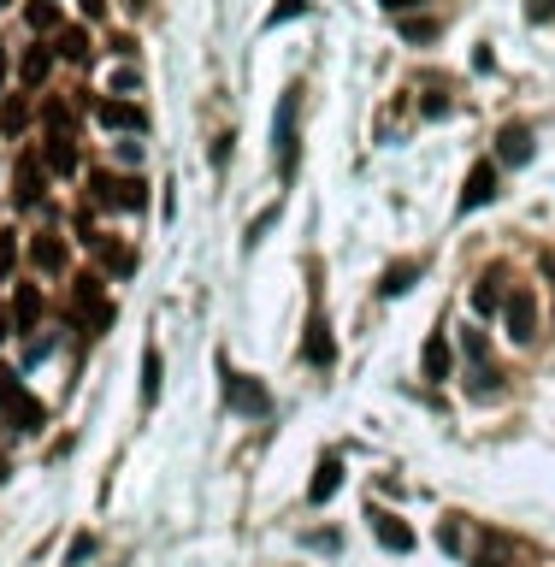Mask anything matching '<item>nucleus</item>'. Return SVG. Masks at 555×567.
I'll use <instances>...</instances> for the list:
<instances>
[{"mask_svg": "<svg viewBox=\"0 0 555 567\" xmlns=\"http://www.w3.org/2000/svg\"><path fill=\"white\" fill-rule=\"evenodd\" d=\"M36 319H42V290L18 284V296H12V331H36Z\"/></svg>", "mask_w": 555, "mask_h": 567, "instance_id": "nucleus-14", "label": "nucleus"}, {"mask_svg": "<svg viewBox=\"0 0 555 567\" xmlns=\"http://www.w3.org/2000/svg\"><path fill=\"white\" fill-rule=\"evenodd\" d=\"M24 125H30V101L24 95H6L0 101V136H18Z\"/></svg>", "mask_w": 555, "mask_h": 567, "instance_id": "nucleus-21", "label": "nucleus"}, {"mask_svg": "<svg viewBox=\"0 0 555 567\" xmlns=\"http://www.w3.org/2000/svg\"><path fill=\"white\" fill-rule=\"evenodd\" d=\"M337 485H343V461H337V455H319L308 497H313V503H325V497H337Z\"/></svg>", "mask_w": 555, "mask_h": 567, "instance_id": "nucleus-15", "label": "nucleus"}, {"mask_svg": "<svg viewBox=\"0 0 555 567\" xmlns=\"http://www.w3.org/2000/svg\"><path fill=\"white\" fill-rule=\"evenodd\" d=\"M124 6H130V12H142V6H148V0H124Z\"/></svg>", "mask_w": 555, "mask_h": 567, "instance_id": "nucleus-38", "label": "nucleus"}, {"mask_svg": "<svg viewBox=\"0 0 555 567\" xmlns=\"http://www.w3.org/2000/svg\"><path fill=\"white\" fill-rule=\"evenodd\" d=\"M0 6H6V0H0Z\"/></svg>", "mask_w": 555, "mask_h": 567, "instance_id": "nucleus-41", "label": "nucleus"}, {"mask_svg": "<svg viewBox=\"0 0 555 567\" xmlns=\"http://www.w3.org/2000/svg\"><path fill=\"white\" fill-rule=\"evenodd\" d=\"M479 567H508V562H496V556H485V562H479Z\"/></svg>", "mask_w": 555, "mask_h": 567, "instance_id": "nucleus-39", "label": "nucleus"}, {"mask_svg": "<svg viewBox=\"0 0 555 567\" xmlns=\"http://www.w3.org/2000/svg\"><path fill=\"white\" fill-rule=\"evenodd\" d=\"M42 119L54 125V136H71V107H65V101H48V107H42Z\"/></svg>", "mask_w": 555, "mask_h": 567, "instance_id": "nucleus-26", "label": "nucleus"}, {"mask_svg": "<svg viewBox=\"0 0 555 567\" xmlns=\"http://www.w3.org/2000/svg\"><path fill=\"white\" fill-rule=\"evenodd\" d=\"M89 556H95V538H89V532H77V538H71V550H65V562L77 567V562H89Z\"/></svg>", "mask_w": 555, "mask_h": 567, "instance_id": "nucleus-30", "label": "nucleus"}, {"mask_svg": "<svg viewBox=\"0 0 555 567\" xmlns=\"http://www.w3.org/2000/svg\"><path fill=\"white\" fill-rule=\"evenodd\" d=\"M308 361H313V367H331V361H337V343H331V325H325V314L308 319Z\"/></svg>", "mask_w": 555, "mask_h": 567, "instance_id": "nucleus-16", "label": "nucleus"}, {"mask_svg": "<svg viewBox=\"0 0 555 567\" xmlns=\"http://www.w3.org/2000/svg\"><path fill=\"white\" fill-rule=\"evenodd\" d=\"M302 12H308V0H278L266 24H290V18H302Z\"/></svg>", "mask_w": 555, "mask_h": 567, "instance_id": "nucleus-29", "label": "nucleus"}, {"mask_svg": "<svg viewBox=\"0 0 555 567\" xmlns=\"http://www.w3.org/2000/svg\"><path fill=\"white\" fill-rule=\"evenodd\" d=\"M0 426H6V432H18V438L42 432V402L18 384V373H0Z\"/></svg>", "mask_w": 555, "mask_h": 567, "instance_id": "nucleus-3", "label": "nucleus"}, {"mask_svg": "<svg viewBox=\"0 0 555 567\" xmlns=\"http://www.w3.org/2000/svg\"><path fill=\"white\" fill-rule=\"evenodd\" d=\"M225 402H231L237 414H266V408H272L266 384H260V378H248V373H231V367H225Z\"/></svg>", "mask_w": 555, "mask_h": 567, "instance_id": "nucleus-6", "label": "nucleus"}, {"mask_svg": "<svg viewBox=\"0 0 555 567\" xmlns=\"http://www.w3.org/2000/svg\"><path fill=\"white\" fill-rule=\"evenodd\" d=\"M272 219H278V207H266V213H260V219H254V225H248V249H254V243H260V237H266V225H272Z\"/></svg>", "mask_w": 555, "mask_h": 567, "instance_id": "nucleus-31", "label": "nucleus"}, {"mask_svg": "<svg viewBox=\"0 0 555 567\" xmlns=\"http://www.w3.org/2000/svg\"><path fill=\"white\" fill-rule=\"evenodd\" d=\"M461 373H467V390L473 396H502V367H496V355H491V343L479 337V331H467L461 337Z\"/></svg>", "mask_w": 555, "mask_h": 567, "instance_id": "nucleus-2", "label": "nucleus"}, {"mask_svg": "<svg viewBox=\"0 0 555 567\" xmlns=\"http://www.w3.org/2000/svg\"><path fill=\"white\" fill-rule=\"evenodd\" d=\"M24 18H30V30H60V6L54 0H30Z\"/></svg>", "mask_w": 555, "mask_h": 567, "instance_id": "nucleus-25", "label": "nucleus"}, {"mask_svg": "<svg viewBox=\"0 0 555 567\" xmlns=\"http://www.w3.org/2000/svg\"><path fill=\"white\" fill-rule=\"evenodd\" d=\"M496 201V166L491 160H479L473 172H467V184H461V213H473V207H485Z\"/></svg>", "mask_w": 555, "mask_h": 567, "instance_id": "nucleus-10", "label": "nucleus"}, {"mask_svg": "<svg viewBox=\"0 0 555 567\" xmlns=\"http://www.w3.org/2000/svg\"><path fill=\"white\" fill-rule=\"evenodd\" d=\"M502 319H508L514 343H532V337H538V296H532V290H508V296H502Z\"/></svg>", "mask_w": 555, "mask_h": 567, "instance_id": "nucleus-5", "label": "nucleus"}, {"mask_svg": "<svg viewBox=\"0 0 555 567\" xmlns=\"http://www.w3.org/2000/svg\"><path fill=\"white\" fill-rule=\"evenodd\" d=\"M367 520H372V538H378L390 556H408V550H414V532L402 526V514H390V508H367Z\"/></svg>", "mask_w": 555, "mask_h": 567, "instance_id": "nucleus-8", "label": "nucleus"}, {"mask_svg": "<svg viewBox=\"0 0 555 567\" xmlns=\"http://www.w3.org/2000/svg\"><path fill=\"white\" fill-rule=\"evenodd\" d=\"M30 260H36V272H65V243L60 237H36V243H30Z\"/></svg>", "mask_w": 555, "mask_h": 567, "instance_id": "nucleus-20", "label": "nucleus"}, {"mask_svg": "<svg viewBox=\"0 0 555 567\" xmlns=\"http://www.w3.org/2000/svg\"><path fill=\"white\" fill-rule=\"evenodd\" d=\"M130 89H136V71H130V65H124L119 77H113V95H119V101H124V95H130Z\"/></svg>", "mask_w": 555, "mask_h": 567, "instance_id": "nucleus-33", "label": "nucleus"}, {"mask_svg": "<svg viewBox=\"0 0 555 567\" xmlns=\"http://www.w3.org/2000/svg\"><path fill=\"white\" fill-rule=\"evenodd\" d=\"M77 6H83L89 18H107V0H77Z\"/></svg>", "mask_w": 555, "mask_h": 567, "instance_id": "nucleus-36", "label": "nucleus"}, {"mask_svg": "<svg viewBox=\"0 0 555 567\" xmlns=\"http://www.w3.org/2000/svg\"><path fill=\"white\" fill-rule=\"evenodd\" d=\"M526 18H532V24H550V18H555V0H526Z\"/></svg>", "mask_w": 555, "mask_h": 567, "instance_id": "nucleus-32", "label": "nucleus"}, {"mask_svg": "<svg viewBox=\"0 0 555 567\" xmlns=\"http://www.w3.org/2000/svg\"><path fill=\"white\" fill-rule=\"evenodd\" d=\"M449 373H455V355H449L443 337H432V343H426V378H449Z\"/></svg>", "mask_w": 555, "mask_h": 567, "instance_id": "nucleus-24", "label": "nucleus"}, {"mask_svg": "<svg viewBox=\"0 0 555 567\" xmlns=\"http://www.w3.org/2000/svg\"><path fill=\"white\" fill-rule=\"evenodd\" d=\"M272 160H278V178H296V160H302V83H290L278 95V119H272Z\"/></svg>", "mask_w": 555, "mask_h": 567, "instance_id": "nucleus-1", "label": "nucleus"}, {"mask_svg": "<svg viewBox=\"0 0 555 567\" xmlns=\"http://www.w3.org/2000/svg\"><path fill=\"white\" fill-rule=\"evenodd\" d=\"M420 272H426V260H414V254H408V260H390L384 278H378V296H408V290L420 284Z\"/></svg>", "mask_w": 555, "mask_h": 567, "instance_id": "nucleus-11", "label": "nucleus"}, {"mask_svg": "<svg viewBox=\"0 0 555 567\" xmlns=\"http://www.w3.org/2000/svg\"><path fill=\"white\" fill-rule=\"evenodd\" d=\"M89 195H95L101 207H119V213H142V207H148L142 178H119V172H89Z\"/></svg>", "mask_w": 555, "mask_h": 567, "instance_id": "nucleus-4", "label": "nucleus"}, {"mask_svg": "<svg viewBox=\"0 0 555 567\" xmlns=\"http://www.w3.org/2000/svg\"><path fill=\"white\" fill-rule=\"evenodd\" d=\"M18 266V231H0V278H12Z\"/></svg>", "mask_w": 555, "mask_h": 567, "instance_id": "nucleus-27", "label": "nucleus"}, {"mask_svg": "<svg viewBox=\"0 0 555 567\" xmlns=\"http://www.w3.org/2000/svg\"><path fill=\"white\" fill-rule=\"evenodd\" d=\"M54 71V48H30L24 60H18V77H24V89H42V77Z\"/></svg>", "mask_w": 555, "mask_h": 567, "instance_id": "nucleus-19", "label": "nucleus"}, {"mask_svg": "<svg viewBox=\"0 0 555 567\" xmlns=\"http://www.w3.org/2000/svg\"><path fill=\"white\" fill-rule=\"evenodd\" d=\"M95 254H101V260H107V272H136V249H124L119 237H101V231H95Z\"/></svg>", "mask_w": 555, "mask_h": 567, "instance_id": "nucleus-18", "label": "nucleus"}, {"mask_svg": "<svg viewBox=\"0 0 555 567\" xmlns=\"http://www.w3.org/2000/svg\"><path fill=\"white\" fill-rule=\"evenodd\" d=\"M384 12H414V6H426V0H378Z\"/></svg>", "mask_w": 555, "mask_h": 567, "instance_id": "nucleus-35", "label": "nucleus"}, {"mask_svg": "<svg viewBox=\"0 0 555 567\" xmlns=\"http://www.w3.org/2000/svg\"><path fill=\"white\" fill-rule=\"evenodd\" d=\"M0 83H6V48H0Z\"/></svg>", "mask_w": 555, "mask_h": 567, "instance_id": "nucleus-40", "label": "nucleus"}, {"mask_svg": "<svg viewBox=\"0 0 555 567\" xmlns=\"http://www.w3.org/2000/svg\"><path fill=\"white\" fill-rule=\"evenodd\" d=\"M42 166H48V172H60V178H71V172H77V142H71V136H48Z\"/></svg>", "mask_w": 555, "mask_h": 567, "instance_id": "nucleus-17", "label": "nucleus"}, {"mask_svg": "<svg viewBox=\"0 0 555 567\" xmlns=\"http://www.w3.org/2000/svg\"><path fill=\"white\" fill-rule=\"evenodd\" d=\"M119 160H124V166H136V160H142V142H136V136H130V142H119Z\"/></svg>", "mask_w": 555, "mask_h": 567, "instance_id": "nucleus-34", "label": "nucleus"}, {"mask_svg": "<svg viewBox=\"0 0 555 567\" xmlns=\"http://www.w3.org/2000/svg\"><path fill=\"white\" fill-rule=\"evenodd\" d=\"M42 184H48L42 154H36V148H30V154H18V172H12V201H18V207H36V201H42Z\"/></svg>", "mask_w": 555, "mask_h": 567, "instance_id": "nucleus-7", "label": "nucleus"}, {"mask_svg": "<svg viewBox=\"0 0 555 567\" xmlns=\"http://www.w3.org/2000/svg\"><path fill=\"white\" fill-rule=\"evenodd\" d=\"M54 48H60V60H71V65H89V54H95V48H89V30H60Z\"/></svg>", "mask_w": 555, "mask_h": 567, "instance_id": "nucleus-22", "label": "nucleus"}, {"mask_svg": "<svg viewBox=\"0 0 555 567\" xmlns=\"http://www.w3.org/2000/svg\"><path fill=\"white\" fill-rule=\"evenodd\" d=\"M402 36H408V42H432L437 24H432V18H402Z\"/></svg>", "mask_w": 555, "mask_h": 567, "instance_id": "nucleus-28", "label": "nucleus"}, {"mask_svg": "<svg viewBox=\"0 0 555 567\" xmlns=\"http://www.w3.org/2000/svg\"><path fill=\"white\" fill-rule=\"evenodd\" d=\"M160 373H166L160 367V349L148 343V355H142V402H160Z\"/></svg>", "mask_w": 555, "mask_h": 567, "instance_id": "nucleus-23", "label": "nucleus"}, {"mask_svg": "<svg viewBox=\"0 0 555 567\" xmlns=\"http://www.w3.org/2000/svg\"><path fill=\"white\" fill-rule=\"evenodd\" d=\"M496 160H502V166H526V160H532V130L526 125L496 130Z\"/></svg>", "mask_w": 555, "mask_h": 567, "instance_id": "nucleus-13", "label": "nucleus"}, {"mask_svg": "<svg viewBox=\"0 0 555 567\" xmlns=\"http://www.w3.org/2000/svg\"><path fill=\"white\" fill-rule=\"evenodd\" d=\"M502 284H508V266H502V260H491V266L479 272V284H473V314H491V308H502Z\"/></svg>", "mask_w": 555, "mask_h": 567, "instance_id": "nucleus-12", "label": "nucleus"}, {"mask_svg": "<svg viewBox=\"0 0 555 567\" xmlns=\"http://www.w3.org/2000/svg\"><path fill=\"white\" fill-rule=\"evenodd\" d=\"M6 337H12V314H6V308H0V343H6Z\"/></svg>", "mask_w": 555, "mask_h": 567, "instance_id": "nucleus-37", "label": "nucleus"}, {"mask_svg": "<svg viewBox=\"0 0 555 567\" xmlns=\"http://www.w3.org/2000/svg\"><path fill=\"white\" fill-rule=\"evenodd\" d=\"M95 119H101L107 130H130V136H136V130H148V119H142V107H136V101H119V95H107V101H95Z\"/></svg>", "mask_w": 555, "mask_h": 567, "instance_id": "nucleus-9", "label": "nucleus"}]
</instances>
